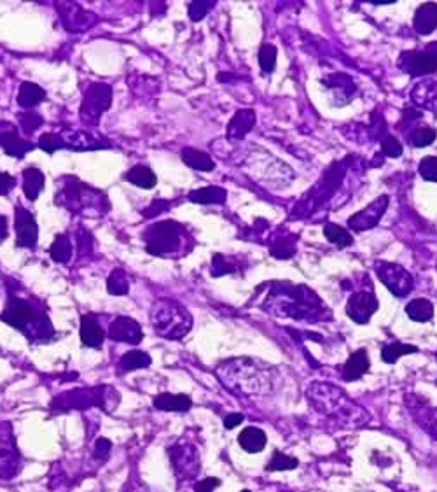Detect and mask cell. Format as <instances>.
<instances>
[{"instance_id":"cell-1","label":"cell","mask_w":437,"mask_h":492,"mask_svg":"<svg viewBox=\"0 0 437 492\" xmlns=\"http://www.w3.org/2000/svg\"><path fill=\"white\" fill-rule=\"evenodd\" d=\"M6 291V307L0 313V320L23 333L30 344H47L53 340L56 331L41 298L28 293L13 279H7Z\"/></svg>"},{"instance_id":"cell-2","label":"cell","mask_w":437,"mask_h":492,"mask_svg":"<svg viewBox=\"0 0 437 492\" xmlns=\"http://www.w3.org/2000/svg\"><path fill=\"white\" fill-rule=\"evenodd\" d=\"M268 294L261 307L266 312H271L276 317H290L294 320H308L316 323L322 319H331L333 313L324 307L322 300L316 296L315 291L303 284H290L273 280L268 286Z\"/></svg>"},{"instance_id":"cell-3","label":"cell","mask_w":437,"mask_h":492,"mask_svg":"<svg viewBox=\"0 0 437 492\" xmlns=\"http://www.w3.org/2000/svg\"><path fill=\"white\" fill-rule=\"evenodd\" d=\"M216 375L221 384L236 396H268L275 388L276 371L271 364L252 358H233L218 363Z\"/></svg>"},{"instance_id":"cell-4","label":"cell","mask_w":437,"mask_h":492,"mask_svg":"<svg viewBox=\"0 0 437 492\" xmlns=\"http://www.w3.org/2000/svg\"><path fill=\"white\" fill-rule=\"evenodd\" d=\"M309 407L316 414L338 422L343 428H360L369 422V414L350 400L345 391L329 382H313L306 389Z\"/></svg>"},{"instance_id":"cell-5","label":"cell","mask_w":437,"mask_h":492,"mask_svg":"<svg viewBox=\"0 0 437 492\" xmlns=\"http://www.w3.org/2000/svg\"><path fill=\"white\" fill-rule=\"evenodd\" d=\"M54 203L74 216H105L111 202L101 189L93 188L74 176H63L56 181Z\"/></svg>"},{"instance_id":"cell-6","label":"cell","mask_w":437,"mask_h":492,"mask_svg":"<svg viewBox=\"0 0 437 492\" xmlns=\"http://www.w3.org/2000/svg\"><path fill=\"white\" fill-rule=\"evenodd\" d=\"M147 254L165 260H178L196 247V239L187 224L175 220L158 221L142 235Z\"/></svg>"},{"instance_id":"cell-7","label":"cell","mask_w":437,"mask_h":492,"mask_svg":"<svg viewBox=\"0 0 437 492\" xmlns=\"http://www.w3.org/2000/svg\"><path fill=\"white\" fill-rule=\"evenodd\" d=\"M151 324L158 337L165 340H180L191 331L192 316L178 301L159 298L151 307Z\"/></svg>"},{"instance_id":"cell-8","label":"cell","mask_w":437,"mask_h":492,"mask_svg":"<svg viewBox=\"0 0 437 492\" xmlns=\"http://www.w3.org/2000/svg\"><path fill=\"white\" fill-rule=\"evenodd\" d=\"M119 403V392L109 385H97V388L74 389L60 395L53 400L51 408L56 412L65 410H86V408L98 407L105 412H112Z\"/></svg>"},{"instance_id":"cell-9","label":"cell","mask_w":437,"mask_h":492,"mask_svg":"<svg viewBox=\"0 0 437 492\" xmlns=\"http://www.w3.org/2000/svg\"><path fill=\"white\" fill-rule=\"evenodd\" d=\"M39 148L47 155H54L58 149H70V151H98L109 149L112 144L105 138L94 137L85 130H61V132H47L39 137Z\"/></svg>"},{"instance_id":"cell-10","label":"cell","mask_w":437,"mask_h":492,"mask_svg":"<svg viewBox=\"0 0 437 492\" xmlns=\"http://www.w3.org/2000/svg\"><path fill=\"white\" fill-rule=\"evenodd\" d=\"M345 176V162L343 163H334L324 177L316 182V186L313 189H309L308 193L303 196L300 203L294 207L293 214H290V220H301V217L308 216L312 210H315L324 200H327V196L334 195L336 188L340 186L341 179Z\"/></svg>"},{"instance_id":"cell-11","label":"cell","mask_w":437,"mask_h":492,"mask_svg":"<svg viewBox=\"0 0 437 492\" xmlns=\"http://www.w3.org/2000/svg\"><path fill=\"white\" fill-rule=\"evenodd\" d=\"M112 105V88L107 83H93L85 91L79 118L86 126H97L104 112H107Z\"/></svg>"},{"instance_id":"cell-12","label":"cell","mask_w":437,"mask_h":492,"mask_svg":"<svg viewBox=\"0 0 437 492\" xmlns=\"http://www.w3.org/2000/svg\"><path fill=\"white\" fill-rule=\"evenodd\" d=\"M168 455L178 482L187 484L196 480V476L202 472V457H199L198 448L192 443L178 442L168 448Z\"/></svg>"},{"instance_id":"cell-13","label":"cell","mask_w":437,"mask_h":492,"mask_svg":"<svg viewBox=\"0 0 437 492\" xmlns=\"http://www.w3.org/2000/svg\"><path fill=\"white\" fill-rule=\"evenodd\" d=\"M374 272L378 279L383 282V286L397 298H406L414 289V279L406 268L400 265L390 263V261H376Z\"/></svg>"},{"instance_id":"cell-14","label":"cell","mask_w":437,"mask_h":492,"mask_svg":"<svg viewBox=\"0 0 437 492\" xmlns=\"http://www.w3.org/2000/svg\"><path fill=\"white\" fill-rule=\"evenodd\" d=\"M21 472V454L18 450L13 426L0 424V480H13Z\"/></svg>"},{"instance_id":"cell-15","label":"cell","mask_w":437,"mask_h":492,"mask_svg":"<svg viewBox=\"0 0 437 492\" xmlns=\"http://www.w3.org/2000/svg\"><path fill=\"white\" fill-rule=\"evenodd\" d=\"M14 228H16V247L35 251L39 242V226L34 214L21 203L14 207Z\"/></svg>"},{"instance_id":"cell-16","label":"cell","mask_w":437,"mask_h":492,"mask_svg":"<svg viewBox=\"0 0 437 492\" xmlns=\"http://www.w3.org/2000/svg\"><path fill=\"white\" fill-rule=\"evenodd\" d=\"M56 11L60 20L68 32H86L98 23V18L93 13H87L75 2H58Z\"/></svg>"},{"instance_id":"cell-17","label":"cell","mask_w":437,"mask_h":492,"mask_svg":"<svg viewBox=\"0 0 437 492\" xmlns=\"http://www.w3.org/2000/svg\"><path fill=\"white\" fill-rule=\"evenodd\" d=\"M388 203H390V198L387 195L378 196L373 203L366 207V209L359 210L357 214L348 217V228L353 229V232H367V229H373L374 226H378V223L381 221V217L385 216L388 209Z\"/></svg>"},{"instance_id":"cell-18","label":"cell","mask_w":437,"mask_h":492,"mask_svg":"<svg viewBox=\"0 0 437 492\" xmlns=\"http://www.w3.org/2000/svg\"><path fill=\"white\" fill-rule=\"evenodd\" d=\"M399 68L411 78H421L437 71V58L427 51H404L399 58Z\"/></svg>"},{"instance_id":"cell-19","label":"cell","mask_w":437,"mask_h":492,"mask_svg":"<svg viewBox=\"0 0 437 492\" xmlns=\"http://www.w3.org/2000/svg\"><path fill=\"white\" fill-rule=\"evenodd\" d=\"M380 307V301L373 291H359L352 294L347 304V316L355 324H367Z\"/></svg>"},{"instance_id":"cell-20","label":"cell","mask_w":437,"mask_h":492,"mask_svg":"<svg viewBox=\"0 0 437 492\" xmlns=\"http://www.w3.org/2000/svg\"><path fill=\"white\" fill-rule=\"evenodd\" d=\"M0 148L11 158L23 160L25 155L30 152L35 145L30 140L21 137L16 125H13L9 121H0Z\"/></svg>"},{"instance_id":"cell-21","label":"cell","mask_w":437,"mask_h":492,"mask_svg":"<svg viewBox=\"0 0 437 492\" xmlns=\"http://www.w3.org/2000/svg\"><path fill=\"white\" fill-rule=\"evenodd\" d=\"M109 338L112 342H119V344L138 345L144 338V331H142L140 324L131 317L121 316L116 317L109 326Z\"/></svg>"},{"instance_id":"cell-22","label":"cell","mask_w":437,"mask_h":492,"mask_svg":"<svg viewBox=\"0 0 437 492\" xmlns=\"http://www.w3.org/2000/svg\"><path fill=\"white\" fill-rule=\"evenodd\" d=\"M407 410L411 412L417 424L420 426L424 431H427L432 438L437 440V408L427 407L420 402V400H407Z\"/></svg>"},{"instance_id":"cell-23","label":"cell","mask_w":437,"mask_h":492,"mask_svg":"<svg viewBox=\"0 0 437 492\" xmlns=\"http://www.w3.org/2000/svg\"><path fill=\"white\" fill-rule=\"evenodd\" d=\"M257 116L252 109H242V111L236 112L231 118V121L228 123V130H226V137L229 140H242L250 130L256 126Z\"/></svg>"},{"instance_id":"cell-24","label":"cell","mask_w":437,"mask_h":492,"mask_svg":"<svg viewBox=\"0 0 437 492\" xmlns=\"http://www.w3.org/2000/svg\"><path fill=\"white\" fill-rule=\"evenodd\" d=\"M79 335H81V342L87 347L98 349L101 347L105 340L104 328L98 323L94 313H85L81 317V328H79Z\"/></svg>"},{"instance_id":"cell-25","label":"cell","mask_w":437,"mask_h":492,"mask_svg":"<svg viewBox=\"0 0 437 492\" xmlns=\"http://www.w3.org/2000/svg\"><path fill=\"white\" fill-rule=\"evenodd\" d=\"M367 371H369V356H367L366 349H359L353 354H350L343 366L341 377H343L345 382H355L362 378Z\"/></svg>"},{"instance_id":"cell-26","label":"cell","mask_w":437,"mask_h":492,"mask_svg":"<svg viewBox=\"0 0 437 492\" xmlns=\"http://www.w3.org/2000/svg\"><path fill=\"white\" fill-rule=\"evenodd\" d=\"M413 27L417 34L420 35H431L437 28V4L427 2L421 4L414 13Z\"/></svg>"},{"instance_id":"cell-27","label":"cell","mask_w":437,"mask_h":492,"mask_svg":"<svg viewBox=\"0 0 437 492\" xmlns=\"http://www.w3.org/2000/svg\"><path fill=\"white\" fill-rule=\"evenodd\" d=\"M411 98L417 105L434 112L437 118V81L418 83L411 91Z\"/></svg>"},{"instance_id":"cell-28","label":"cell","mask_w":437,"mask_h":492,"mask_svg":"<svg viewBox=\"0 0 437 492\" xmlns=\"http://www.w3.org/2000/svg\"><path fill=\"white\" fill-rule=\"evenodd\" d=\"M228 198V191L221 186H209V188L195 189L187 195V200L191 203H199V205H222Z\"/></svg>"},{"instance_id":"cell-29","label":"cell","mask_w":437,"mask_h":492,"mask_svg":"<svg viewBox=\"0 0 437 492\" xmlns=\"http://www.w3.org/2000/svg\"><path fill=\"white\" fill-rule=\"evenodd\" d=\"M156 410L161 412H187L192 407L191 396L187 395H172V392H161L154 398Z\"/></svg>"},{"instance_id":"cell-30","label":"cell","mask_w":437,"mask_h":492,"mask_svg":"<svg viewBox=\"0 0 437 492\" xmlns=\"http://www.w3.org/2000/svg\"><path fill=\"white\" fill-rule=\"evenodd\" d=\"M180 158L189 169L198 170V172H212L216 169V162L207 155L205 151H199L196 148H184L180 152Z\"/></svg>"},{"instance_id":"cell-31","label":"cell","mask_w":437,"mask_h":492,"mask_svg":"<svg viewBox=\"0 0 437 492\" xmlns=\"http://www.w3.org/2000/svg\"><path fill=\"white\" fill-rule=\"evenodd\" d=\"M297 249V235L294 233H283L276 235L269 244V253L276 260H290L296 254Z\"/></svg>"},{"instance_id":"cell-32","label":"cell","mask_w":437,"mask_h":492,"mask_svg":"<svg viewBox=\"0 0 437 492\" xmlns=\"http://www.w3.org/2000/svg\"><path fill=\"white\" fill-rule=\"evenodd\" d=\"M238 443L249 454H259V452L264 450L268 438H266V433L262 429L249 426L238 435Z\"/></svg>"},{"instance_id":"cell-33","label":"cell","mask_w":437,"mask_h":492,"mask_svg":"<svg viewBox=\"0 0 437 492\" xmlns=\"http://www.w3.org/2000/svg\"><path fill=\"white\" fill-rule=\"evenodd\" d=\"M44 184H46V177H44L41 170L35 169V167H27L23 170V193L30 202H35L39 198Z\"/></svg>"},{"instance_id":"cell-34","label":"cell","mask_w":437,"mask_h":492,"mask_svg":"<svg viewBox=\"0 0 437 492\" xmlns=\"http://www.w3.org/2000/svg\"><path fill=\"white\" fill-rule=\"evenodd\" d=\"M44 100H46V91H44L41 86L30 81L21 83L20 91H18V105H20V107L34 109Z\"/></svg>"},{"instance_id":"cell-35","label":"cell","mask_w":437,"mask_h":492,"mask_svg":"<svg viewBox=\"0 0 437 492\" xmlns=\"http://www.w3.org/2000/svg\"><path fill=\"white\" fill-rule=\"evenodd\" d=\"M125 179L130 184L137 186L142 189H152L158 184V177H156L154 170L149 169L147 165H135L131 167L128 172L125 174Z\"/></svg>"},{"instance_id":"cell-36","label":"cell","mask_w":437,"mask_h":492,"mask_svg":"<svg viewBox=\"0 0 437 492\" xmlns=\"http://www.w3.org/2000/svg\"><path fill=\"white\" fill-rule=\"evenodd\" d=\"M72 251H74V246H72L70 236L67 233H60L54 236L53 244H51L49 256L54 263L67 265L72 260Z\"/></svg>"},{"instance_id":"cell-37","label":"cell","mask_w":437,"mask_h":492,"mask_svg":"<svg viewBox=\"0 0 437 492\" xmlns=\"http://www.w3.org/2000/svg\"><path fill=\"white\" fill-rule=\"evenodd\" d=\"M152 363V358L144 351H131L126 352L118 363L119 373H130V371L142 370V368H149Z\"/></svg>"},{"instance_id":"cell-38","label":"cell","mask_w":437,"mask_h":492,"mask_svg":"<svg viewBox=\"0 0 437 492\" xmlns=\"http://www.w3.org/2000/svg\"><path fill=\"white\" fill-rule=\"evenodd\" d=\"M406 313L414 323H429L434 317V305L425 298H418L406 305Z\"/></svg>"},{"instance_id":"cell-39","label":"cell","mask_w":437,"mask_h":492,"mask_svg":"<svg viewBox=\"0 0 437 492\" xmlns=\"http://www.w3.org/2000/svg\"><path fill=\"white\" fill-rule=\"evenodd\" d=\"M418 347L417 345H410V344H400V342H393V344L385 345L381 349V359L385 361L387 364L397 363L402 356L407 354H417Z\"/></svg>"},{"instance_id":"cell-40","label":"cell","mask_w":437,"mask_h":492,"mask_svg":"<svg viewBox=\"0 0 437 492\" xmlns=\"http://www.w3.org/2000/svg\"><path fill=\"white\" fill-rule=\"evenodd\" d=\"M343 78H345V74H338V76H333L331 79H327V88H329L331 91H334V100H338L340 98L341 100V104L340 105H345V104H348L350 102V98L355 95V85L353 83H350V85L345 86L343 83Z\"/></svg>"},{"instance_id":"cell-41","label":"cell","mask_w":437,"mask_h":492,"mask_svg":"<svg viewBox=\"0 0 437 492\" xmlns=\"http://www.w3.org/2000/svg\"><path fill=\"white\" fill-rule=\"evenodd\" d=\"M240 270V260L233 256H226V254H214L212 256V268L210 273L212 277H222L226 273H235Z\"/></svg>"},{"instance_id":"cell-42","label":"cell","mask_w":437,"mask_h":492,"mask_svg":"<svg viewBox=\"0 0 437 492\" xmlns=\"http://www.w3.org/2000/svg\"><path fill=\"white\" fill-rule=\"evenodd\" d=\"M107 291L114 296H125L130 291V279L123 268L112 270L107 279Z\"/></svg>"},{"instance_id":"cell-43","label":"cell","mask_w":437,"mask_h":492,"mask_svg":"<svg viewBox=\"0 0 437 492\" xmlns=\"http://www.w3.org/2000/svg\"><path fill=\"white\" fill-rule=\"evenodd\" d=\"M324 235H326V239L329 240L331 244L338 246L340 249L353 244V239L348 233V229H345L343 226H338L334 223H326V226H324Z\"/></svg>"},{"instance_id":"cell-44","label":"cell","mask_w":437,"mask_h":492,"mask_svg":"<svg viewBox=\"0 0 437 492\" xmlns=\"http://www.w3.org/2000/svg\"><path fill=\"white\" fill-rule=\"evenodd\" d=\"M300 466V461L296 457H290V455L282 454V452L276 450L273 454V457L269 459V462L266 464V472H283V469H296Z\"/></svg>"},{"instance_id":"cell-45","label":"cell","mask_w":437,"mask_h":492,"mask_svg":"<svg viewBox=\"0 0 437 492\" xmlns=\"http://www.w3.org/2000/svg\"><path fill=\"white\" fill-rule=\"evenodd\" d=\"M18 121H20L21 132L30 137V135L37 132V128H41L44 119L41 114H37V112L28 111V112H21V114H18Z\"/></svg>"},{"instance_id":"cell-46","label":"cell","mask_w":437,"mask_h":492,"mask_svg":"<svg viewBox=\"0 0 437 492\" xmlns=\"http://www.w3.org/2000/svg\"><path fill=\"white\" fill-rule=\"evenodd\" d=\"M436 128H432V126H418V128L413 130L410 138L414 148H429L436 140Z\"/></svg>"},{"instance_id":"cell-47","label":"cell","mask_w":437,"mask_h":492,"mask_svg":"<svg viewBox=\"0 0 437 492\" xmlns=\"http://www.w3.org/2000/svg\"><path fill=\"white\" fill-rule=\"evenodd\" d=\"M259 65L264 74H271L276 67V47L273 44H262L259 49Z\"/></svg>"},{"instance_id":"cell-48","label":"cell","mask_w":437,"mask_h":492,"mask_svg":"<svg viewBox=\"0 0 437 492\" xmlns=\"http://www.w3.org/2000/svg\"><path fill=\"white\" fill-rule=\"evenodd\" d=\"M418 172L429 182H437V156H425L418 163Z\"/></svg>"},{"instance_id":"cell-49","label":"cell","mask_w":437,"mask_h":492,"mask_svg":"<svg viewBox=\"0 0 437 492\" xmlns=\"http://www.w3.org/2000/svg\"><path fill=\"white\" fill-rule=\"evenodd\" d=\"M75 246H78L79 256H90L93 253V236L85 228H79L75 233Z\"/></svg>"},{"instance_id":"cell-50","label":"cell","mask_w":437,"mask_h":492,"mask_svg":"<svg viewBox=\"0 0 437 492\" xmlns=\"http://www.w3.org/2000/svg\"><path fill=\"white\" fill-rule=\"evenodd\" d=\"M214 6H216V2H212V0H205V2H191L187 6L189 18H191V21H202L203 18H205L207 14L214 9Z\"/></svg>"},{"instance_id":"cell-51","label":"cell","mask_w":437,"mask_h":492,"mask_svg":"<svg viewBox=\"0 0 437 492\" xmlns=\"http://www.w3.org/2000/svg\"><path fill=\"white\" fill-rule=\"evenodd\" d=\"M175 203L170 202V200H163V198H156L152 200L151 205L145 207L144 210H142V216L145 217V220H152V217L159 216V214L166 212V210L170 209V207H173Z\"/></svg>"},{"instance_id":"cell-52","label":"cell","mask_w":437,"mask_h":492,"mask_svg":"<svg viewBox=\"0 0 437 492\" xmlns=\"http://www.w3.org/2000/svg\"><path fill=\"white\" fill-rule=\"evenodd\" d=\"M402 151V144H400L395 137L388 135V137H385L383 140H381V152H383L385 156H388V158H400Z\"/></svg>"},{"instance_id":"cell-53","label":"cell","mask_w":437,"mask_h":492,"mask_svg":"<svg viewBox=\"0 0 437 492\" xmlns=\"http://www.w3.org/2000/svg\"><path fill=\"white\" fill-rule=\"evenodd\" d=\"M111 450H112V443L109 442L107 438H98L97 443H94L93 455L98 459V461L104 462L107 461V457L111 455Z\"/></svg>"},{"instance_id":"cell-54","label":"cell","mask_w":437,"mask_h":492,"mask_svg":"<svg viewBox=\"0 0 437 492\" xmlns=\"http://www.w3.org/2000/svg\"><path fill=\"white\" fill-rule=\"evenodd\" d=\"M14 186H16V179H14L13 176H9L7 172L0 170V196L9 195L14 189Z\"/></svg>"},{"instance_id":"cell-55","label":"cell","mask_w":437,"mask_h":492,"mask_svg":"<svg viewBox=\"0 0 437 492\" xmlns=\"http://www.w3.org/2000/svg\"><path fill=\"white\" fill-rule=\"evenodd\" d=\"M218 486H221L218 479H205L195 484V492H214Z\"/></svg>"},{"instance_id":"cell-56","label":"cell","mask_w":437,"mask_h":492,"mask_svg":"<svg viewBox=\"0 0 437 492\" xmlns=\"http://www.w3.org/2000/svg\"><path fill=\"white\" fill-rule=\"evenodd\" d=\"M245 421V417H243L242 414H229L228 417L224 419V428L226 429H233L236 428V426L240 424V422Z\"/></svg>"},{"instance_id":"cell-57","label":"cell","mask_w":437,"mask_h":492,"mask_svg":"<svg viewBox=\"0 0 437 492\" xmlns=\"http://www.w3.org/2000/svg\"><path fill=\"white\" fill-rule=\"evenodd\" d=\"M9 235V226H7V217L0 214V244L7 239Z\"/></svg>"},{"instance_id":"cell-58","label":"cell","mask_w":437,"mask_h":492,"mask_svg":"<svg viewBox=\"0 0 437 492\" xmlns=\"http://www.w3.org/2000/svg\"><path fill=\"white\" fill-rule=\"evenodd\" d=\"M425 51H427V53H431L432 56L437 58V42H431V44L427 46V49H425Z\"/></svg>"},{"instance_id":"cell-59","label":"cell","mask_w":437,"mask_h":492,"mask_svg":"<svg viewBox=\"0 0 437 492\" xmlns=\"http://www.w3.org/2000/svg\"><path fill=\"white\" fill-rule=\"evenodd\" d=\"M395 0H373L371 4H374V6H388V4H393Z\"/></svg>"},{"instance_id":"cell-60","label":"cell","mask_w":437,"mask_h":492,"mask_svg":"<svg viewBox=\"0 0 437 492\" xmlns=\"http://www.w3.org/2000/svg\"><path fill=\"white\" fill-rule=\"evenodd\" d=\"M242 492H250V491H242Z\"/></svg>"},{"instance_id":"cell-61","label":"cell","mask_w":437,"mask_h":492,"mask_svg":"<svg viewBox=\"0 0 437 492\" xmlns=\"http://www.w3.org/2000/svg\"><path fill=\"white\" fill-rule=\"evenodd\" d=\"M436 358H437V354H436Z\"/></svg>"}]
</instances>
